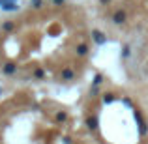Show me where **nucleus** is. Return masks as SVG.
<instances>
[{
  "instance_id": "nucleus-1",
  "label": "nucleus",
  "mask_w": 148,
  "mask_h": 144,
  "mask_svg": "<svg viewBox=\"0 0 148 144\" xmlns=\"http://www.w3.org/2000/svg\"><path fill=\"white\" fill-rule=\"evenodd\" d=\"M73 79H75V71H73L69 66L60 71V81H64V83H71Z\"/></svg>"
},
{
  "instance_id": "nucleus-2",
  "label": "nucleus",
  "mask_w": 148,
  "mask_h": 144,
  "mask_svg": "<svg viewBox=\"0 0 148 144\" xmlns=\"http://www.w3.org/2000/svg\"><path fill=\"white\" fill-rule=\"evenodd\" d=\"M126 19H127V15H126L124 10H116L114 13H112V23H114V25H124Z\"/></svg>"
},
{
  "instance_id": "nucleus-3",
  "label": "nucleus",
  "mask_w": 148,
  "mask_h": 144,
  "mask_svg": "<svg viewBox=\"0 0 148 144\" xmlns=\"http://www.w3.org/2000/svg\"><path fill=\"white\" fill-rule=\"evenodd\" d=\"M92 40H94L98 45L107 43V36H105V34L101 32V30H98V28H94V30H92Z\"/></svg>"
},
{
  "instance_id": "nucleus-4",
  "label": "nucleus",
  "mask_w": 148,
  "mask_h": 144,
  "mask_svg": "<svg viewBox=\"0 0 148 144\" xmlns=\"http://www.w3.org/2000/svg\"><path fill=\"white\" fill-rule=\"evenodd\" d=\"M135 120H137V124H139V133L145 135L146 133V124H145V120H143V116H141L139 111H135Z\"/></svg>"
},
{
  "instance_id": "nucleus-5",
  "label": "nucleus",
  "mask_w": 148,
  "mask_h": 144,
  "mask_svg": "<svg viewBox=\"0 0 148 144\" xmlns=\"http://www.w3.org/2000/svg\"><path fill=\"white\" fill-rule=\"evenodd\" d=\"M2 71L6 73V75H13V73L17 71V64H15V62H6L4 68H2Z\"/></svg>"
},
{
  "instance_id": "nucleus-6",
  "label": "nucleus",
  "mask_w": 148,
  "mask_h": 144,
  "mask_svg": "<svg viewBox=\"0 0 148 144\" xmlns=\"http://www.w3.org/2000/svg\"><path fill=\"white\" fill-rule=\"evenodd\" d=\"M86 127L92 129V131H96L98 129V118H96V116H88L86 118Z\"/></svg>"
},
{
  "instance_id": "nucleus-7",
  "label": "nucleus",
  "mask_w": 148,
  "mask_h": 144,
  "mask_svg": "<svg viewBox=\"0 0 148 144\" xmlns=\"http://www.w3.org/2000/svg\"><path fill=\"white\" fill-rule=\"evenodd\" d=\"M75 51H77V54H79V56H86V54H88V45L86 43H79Z\"/></svg>"
},
{
  "instance_id": "nucleus-8",
  "label": "nucleus",
  "mask_w": 148,
  "mask_h": 144,
  "mask_svg": "<svg viewBox=\"0 0 148 144\" xmlns=\"http://www.w3.org/2000/svg\"><path fill=\"white\" fill-rule=\"evenodd\" d=\"M2 10H4V11H15V10H19V6H17V0H13V2H8V4H4V6H2Z\"/></svg>"
},
{
  "instance_id": "nucleus-9",
  "label": "nucleus",
  "mask_w": 148,
  "mask_h": 144,
  "mask_svg": "<svg viewBox=\"0 0 148 144\" xmlns=\"http://www.w3.org/2000/svg\"><path fill=\"white\" fill-rule=\"evenodd\" d=\"M13 28H15L13 21H6V23H2V32H11Z\"/></svg>"
},
{
  "instance_id": "nucleus-10",
  "label": "nucleus",
  "mask_w": 148,
  "mask_h": 144,
  "mask_svg": "<svg viewBox=\"0 0 148 144\" xmlns=\"http://www.w3.org/2000/svg\"><path fill=\"white\" fill-rule=\"evenodd\" d=\"M34 77H36V79H43V77H45V71H43V69H41V68H36V69H34Z\"/></svg>"
},
{
  "instance_id": "nucleus-11",
  "label": "nucleus",
  "mask_w": 148,
  "mask_h": 144,
  "mask_svg": "<svg viewBox=\"0 0 148 144\" xmlns=\"http://www.w3.org/2000/svg\"><path fill=\"white\" fill-rule=\"evenodd\" d=\"M112 101H114V94H103V103L105 105L112 103Z\"/></svg>"
},
{
  "instance_id": "nucleus-12",
  "label": "nucleus",
  "mask_w": 148,
  "mask_h": 144,
  "mask_svg": "<svg viewBox=\"0 0 148 144\" xmlns=\"http://www.w3.org/2000/svg\"><path fill=\"white\" fill-rule=\"evenodd\" d=\"M101 83H103V75H101V73H98V75L94 77V86H99Z\"/></svg>"
},
{
  "instance_id": "nucleus-13",
  "label": "nucleus",
  "mask_w": 148,
  "mask_h": 144,
  "mask_svg": "<svg viewBox=\"0 0 148 144\" xmlns=\"http://www.w3.org/2000/svg\"><path fill=\"white\" fill-rule=\"evenodd\" d=\"M66 120H68V114H66V112H58L56 114V122H66Z\"/></svg>"
},
{
  "instance_id": "nucleus-14",
  "label": "nucleus",
  "mask_w": 148,
  "mask_h": 144,
  "mask_svg": "<svg viewBox=\"0 0 148 144\" xmlns=\"http://www.w3.org/2000/svg\"><path fill=\"white\" fill-rule=\"evenodd\" d=\"M49 2H51V4H54V6H62L66 0H49Z\"/></svg>"
},
{
  "instance_id": "nucleus-15",
  "label": "nucleus",
  "mask_w": 148,
  "mask_h": 144,
  "mask_svg": "<svg viewBox=\"0 0 148 144\" xmlns=\"http://www.w3.org/2000/svg\"><path fill=\"white\" fill-rule=\"evenodd\" d=\"M32 2H34V8H36V10L41 8V0H32Z\"/></svg>"
},
{
  "instance_id": "nucleus-16",
  "label": "nucleus",
  "mask_w": 148,
  "mask_h": 144,
  "mask_svg": "<svg viewBox=\"0 0 148 144\" xmlns=\"http://www.w3.org/2000/svg\"><path fill=\"white\" fill-rule=\"evenodd\" d=\"M124 58H127V56H130V47H127V45H126V47H124Z\"/></svg>"
},
{
  "instance_id": "nucleus-17",
  "label": "nucleus",
  "mask_w": 148,
  "mask_h": 144,
  "mask_svg": "<svg viewBox=\"0 0 148 144\" xmlns=\"http://www.w3.org/2000/svg\"><path fill=\"white\" fill-rule=\"evenodd\" d=\"M101 2V6H109V4H111V0H99Z\"/></svg>"
},
{
  "instance_id": "nucleus-18",
  "label": "nucleus",
  "mask_w": 148,
  "mask_h": 144,
  "mask_svg": "<svg viewBox=\"0 0 148 144\" xmlns=\"http://www.w3.org/2000/svg\"><path fill=\"white\" fill-rule=\"evenodd\" d=\"M8 2H13V0H0V8H2L4 4H8Z\"/></svg>"
}]
</instances>
